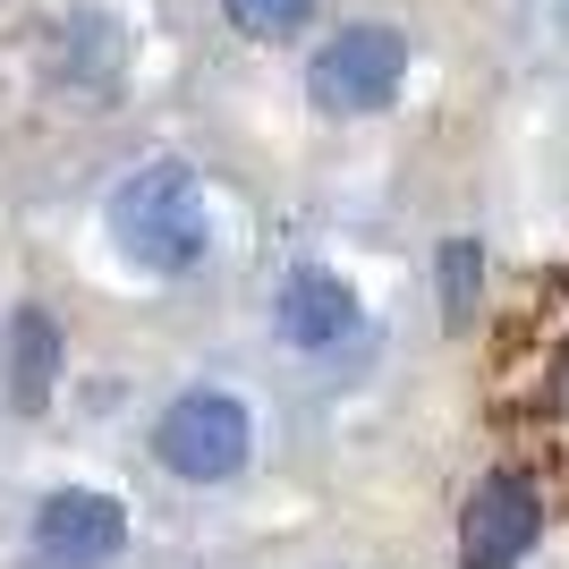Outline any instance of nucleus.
I'll return each instance as SVG.
<instances>
[{"label":"nucleus","instance_id":"1","mask_svg":"<svg viewBox=\"0 0 569 569\" xmlns=\"http://www.w3.org/2000/svg\"><path fill=\"white\" fill-rule=\"evenodd\" d=\"M501 417L569 476V281L527 298V323L501 349Z\"/></svg>","mask_w":569,"mask_h":569},{"label":"nucleus","instance_id":"2","mask_svg":"<svg viewBox=\"0 0 569 569\" xmlns=\"http://www.w3.org/2000/svg\"><path fill=\"white\" fill-rule=\"evenodd\" d=\"M111 238L137 272H196L213 247V213L188 162H144L137 179L111 188Z\"/></svg>","mask_w":569,"mask_h":569},{"label":"nucleus","instance_id":"3","mask_svg":"<svg viewBox=\"0 0 569 569\" xmlns=\"http://www.w3.org/2000/svg\"><path fill=\"white\" fill-rule=\"evenodd\" d=\"M256 451V417L230 400V391H179L153 426V459H162L179 485H230Z\"/></svg>","mask_w":569,"mask_h":569},{"label":"nucleus","instance_id":"4","mask_svg":"<svg viewBox=\"0 0 569 569\" xmlns=\"http://www.w3.org/2000/svg\"><path fill=\"white\" fill-rule=\"evenodd\" d=\"M545 536V485L527 468L476 476L468 519H459V569H519Z\"/></svg>","mask_w":569,"mask_h":569},{"label":"nucleus","instance_id":"5","mask_svg":"<svg viewBox=\"0 0 569 569\" xmlns=\"http://www.w3.org/2000/svg\"><path fill=\"white\" fill-rule=\"evenodd\" d=\"M400 77H408V34L400 26H349V34H332V43L315 51L307 94L323 102V111H382V102L400 94Z\"/></svg>","mask_w":569,"mask_h":569},{"label":"nucleus","instance_id":"6","mask_svg":"<svg viewBox=\"0 0 569 569\" xmlns=\"http://www.w3.org/2000/svg\"><path fill=\"white\" fill-rule=\"evenodd\" d=\"M34 545L60 569H94V561H111V552L128 545V510H119L111 493H94V485H69V493H51L43 510H34Z\"/></svg>","mask_w":569,"mask_h":569},{"label":"nucleus","instance_id":"7","mask_svg":"<svg viewBox=\"0 0 569 569\" xmlns=\"http://www.w3.org/2000/svg\"><path fill=\"white\" fill-rule=\"evenodd\" d=\"M272 323H281L298 349H340V340H357V289L340 281V272H323V263H307V272H289L281 298H272Z\"/></svg>","mask_w":569,"mask_h":569},{"label":"nucleus","instance_id":"8","mask_svg":"<svg viewBox=\"0 0 569 569\" xmlns=\"http://www.w3.org/2000/svg\"><path fill=\"white\" fill-rule=\"evenodd\" d=\"M51 375H60V323H51L43 307H18V315H9V400L43 408Z\"/></svg>","mask_w":569,"mask_h":569},{"label":"nucleus","instance_id":"9","mask_svg":"<svg viewBox=\"0 0 569 569\" xmlns=\"http://www.w3.org/2000/svg\"><path fill=\"white\" fill-rule=\"evenodd\" d=\"M119 18H102V9H77L69 18V51H60V60H69V77H86V86H111L119 77Z\"/></svg>","mask_w":569,"mask_h":569},{"label":"nucleus","instance_id":"10","mask_svg":"<svg viewBox=\"0 0 569 569\" xmlns=\"http://www.w3.org/2000/svg\"><path fill=\"white\" fill-rule=\"evenodd\" d=\"M476 289H485V247L476 238H442V315L459 332L476 323Z\"/></svg>","mask_w":569,"mask_h":569},{"label":"nucleus","instance_id":"11","mask_svg":"<svg viewBox=\"0 0 569 569\" xmlns=\"http://www.w3.org/2000/svg\"><path fill=\"white\" fill-rule=\"evenodd\" d=\"M221 9H230L238 34H298L315 0H221Z\"/></svg>","mask_w":569,"mask_h":569},{"label":"nucleus","instance_id":"12","mask_svg":"<svg viewBox=\"0 0 569 569\" xmlns=\"http://www.w3.org/2000/svg\"><path fill=\"white\" fill-rule=\"evenodd\" d=\"M561 26H569V0H561Z\"/></svg>","mask_w":569,"mask_h":569}]
</instances>
